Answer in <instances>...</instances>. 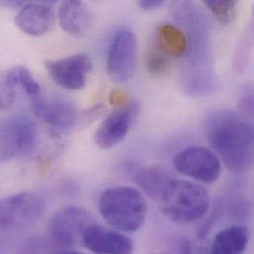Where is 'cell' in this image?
<instances>
[{
  "label": "cell",
  "mask_w": 254,
  "mask_h": 254,
  "mask_svg": "<svg viewBox=\"0 0 254 254\" xmlns=\"http://www.w3.org/2000/svg\"><path fill=\"white\" fill-rule=\"evenodd\" d=\"M85 254L81 252H76V251H65V252H63L61 254Z\"/></svg>",
  "instance_id": "27"
},
{
  "label": "cell",
  "mask_w": 254,
  "mask_h": 254,
  "mask_svg": "<svg viewBox=\"0 0 254 254\" xmlns=\"http://www.w3.org/2000/svg\"><path fill=\"white\" fill-rule=\"evenodd\" d=\"M138 112V103L130 101L109 114L95 132V144L101 149H109L120 143L126 137Z\"/></svg>",
  "instance_id": "10"
},
{
  "label": "cell",
  "mask_w": 254,
  "mask_h": 254,
  "mask_svg": "<svg viewBox=\"0 0 254 254\" xmlns=\"http://www.w3.org/2000/svg\"><path fill=\"white\" fill-rule=\"evenodd\" d=\"M205 6L223 25L232 24L238 15V2L234 0H208Z\"/></svg>",
  "instance_id": "19"
},
{
  "label": "cell",
  "mask_w": 254,
  "mask_h": 254,
  "mask_svg": "<svg viewBox=\"0 0 254 254\" xmlns=\"http://www.w3.org/2000/svg\"><path fill=\"white\" fill-rule=\"evenodd\" d=\"M16 84L14 81L5 74L1 81L0 90V107L2 110H6L12 106L16 96Z\"/></svg>",
  "instance_id": "21"
},
{
  "label": "cell",
  "mask_w": 254,
  "mask_h": 254,
  "mask_svg": "<svg viewBox=\"0 0 254 254\" xmlns=\"http://www.w3.org/2000/svg\"><path fill=\"white\" fill-rule=\"evenodd\" d=\"M107 108L103 104H97L92 106L89 109L81 110L80 111V121H79V127H86L92 123H94L97 119L101 118Z\"/></svg>",
  "instance_id": "22"
},
{
  "label": "cell",
  "mask_w": 254,
  "mask_h": 254,
  "mask_svg": "<svg viewBox=\"0 0 254 254\" xmlns=\"http://www.w3.org/2000/svg\"><path fill=\"white\" fill-rule=\"evenodd\" d=\"M83 246L94 254H132V242L120 232L92 224L84 233Z\"/></svg>",
  "instance_id": "11"
},
{
  "label": "cell",
  "mask_w": 254,
  "mask_h": 254,
  "mask_svg": "<svg viewBox=\"0 0 254 254\" xmlns=\"http://www.w3.org/2000/svg\"><path fill=\"white\" fill-rule=\"evenodd\" d=\"M168 57L159 51L157 47L151 49L145 59V65L149 73L153 75H160L167 70Z\"/></svg>",
  "instance_id": "20"
},
{
  "label": "cell",
  "mask_w": 254,
  "mask_h": 254,
  "mask_svg": "<svg viewBox=\"0 0 254 254\" xmlns=\"http://www.w3.org/2000/svg\"><path fill=\"white\" fill-rule=\"evenodd\" d=\"M156 47L166 57L181 58L189 51V39L179 27L162 24L157 28Z\"/></svg>",
  "instance_id": "17"
},
{
  "label": "cell",
  "mask_w": 254,
  "mask_h": 254,
  "mask_svg": "<svg viewBox=\"0 0 254 254\" xmlns=\"http://www.w3.org/2000/svg\"><path fill=\"white\" fill-rule=\"evenodd\" d=\"M241 113L245 118H254V93L246 90L240 98L239 102Z\"/></svg>",
  "instance_id": "23"
},
{
  "label": "cell",
  "mask_w": 254,
  "mask_h": 254,
  "mask_svg": "<svg viewBox=\"0 0 254 254\" xmlns=\"http://www.w3.org/2000/svg\"><path fill=\"white\" fill-rule=\"evenodd\" d=\"M6 73L14 81L16 86H20L24 90L31 102L40 98L41 87L27 67L22 65L15 66Z\"/></svg>",
  "instance_id": "18"
},
{
  "label": "cell",
  "mask_w": 254,
  "mask_h": 254,
  "mask_svg": "<svg viewBox=\"0 0 254 254\" xmlns=\"http://www.w3.org/2000/svg\"><path fill=\"white\" fill-rule=\"evenodd\" d=\"M38 132L34 122L14 117L3 122L0 129V158L2 162L31 153L37 143Z\"/></svg>",
  "instance_id": "5"
},
{
  "label": "cell",
  "mask_w": 254,
  "mask_h": 254,
  "mask_svg": "<svg viewBox=\"0 0 254 254\" xmlns=\"http://www.w3.org/2000/svg\"><path fill=\"white\" fill-rule=\"evenodd\" d=\"M249 242L250 232L247 227H229L215 236L210 252L212 254H243Z\"/></svg>",
  "instance_id": "16"
},
{
  "label": "cell",
  "mask_w": 254,
  "mask_h": 254,
  "mask_svg": "<svg viewBox=\"0 0 254 254\" xmlns=\"http://www.w3.org/2000/svg\"><path fill=\"white\" fill-rule=\"evenodd\" d=\"M91 225L92 218L85 209L67 206L52 216L49 222V233L57 244L72 247L82 242L85 231Z\"/></svg>",
  "instance_id": "6"
},
{
  "label": "cell",
  "mask_w": 254,
  "mask_h": 254,
  "mask_svg": "<svg viewBox=\"0 0 254 254\" xmlns=\"http://www.w3.org/2000/svg\"></svg>",
  "instance_id": "28"
},
{
  "label": "cell",
  "mask_w": 254,
  "mask_h": 254,
  "mask_svg": "<svg viewBox=\"0 0 254 254\" xmlns=\"http://www.w3.org/2000/svg\"><path fill=\"white\" fill-rule=\"evenodd\" d=\"M207 140L226 167L237 173L254 164V127L245 118L229 111H217L205 122Z\"/></svg>",
  "instance_id": "1"
},
{
  "label": "cell",
  "mask_w": 254,
  "mask_h": 254,
  "mask_svg": "<svg viewBox=\"0 0 254 254\" xmlns=\"http://www.w3.org/2000/svg\"><path fill=\"white\" fill-rule=\"evenodd\" d=\"M51 3L25 4L15 17V25L25 34L41 37L49 33L55 25L56 15Z\"/></svg>",
  "instance_id": "13"
},
{
  "label": "cell",
  "mask_w": 254,
  "mask_h": 254,
  "mask_svg": "<svg viewBox=\"0 0 254 254\" xmlns=\"http://www.w3.org/2000/svg\"><path fill=\"white\" fill-rule=\"evenodd\" d=\"M128 173L141 191L157 201L175 179L163 167L153 165L132 164L128 166Z\"/></svg>",
  "instance_id": "14"
},
{
  "label": "cell",
  "mask_w": 254,
  "mask_h": 254,
  "mask_svg": "<svg viewBox=\"0 0 254 254\" xmlns=\"http://www.w3.org/2000/svg\"><path fill=\"white\" fill-rule=\"evenodd\" d=\"M163 0H140L137 2V5L142 9V10H155L164 5Z\"/></svg>",
  "instance_id": "24"
},
{
  "label": "cell",
  "mask_w": 254,
  "mask_h": 254,
  "mask_svg": "<svg viewBox=\"0 0 254 254\" xmlns=\"http://www.w3.org/2000/svg\"><path fill=\"white\" fill-rule=\"evenodd\" d=\"M137 43L134 34L127 30H119L113 37L107 57V71L111 79L124 83L134 74L136 67Z\"/></svg>",
  "instance_id": "7"
},
{
  "label": "cell",
  "mask_w": 254,
  "mask_h": 254,
  "mask_svg": "<svg viewBox=\"0 0 254 254\" xmlns=\"http://www.w3.org/2000/svg\"><path fill=\"white\" fill-rule=\"evenodd\" d=\"M59 22L62 29L71 36H82L91 27L93 15L81 1L67 0L61 3Z\"/></svg>",
  "instance_id": "15"
},
{
  "label": "cell",
  "mask_w": 254,
  "mask_h": 254,
  "mask_svg": "<svg viewBox=\"0 0 254 254\" xmlns=\"http://www.w3.org/2000/svg\"><path fill=\"white\" fill-rule=\"evenodd\" d=\"M110 103L113 105H117L119 107L127 104V94H125L122 91H114L110 95L109 99Z\"/></svg>",
  "instance_id": "25"
},
{
  "label": "cell",
  "mask_w": 254,
  "mask_h": 254,
  "mask_svg": "<svg viewBox=\"0 0 254 254\" xmlns=\"http://www.w3.org/2000/svg\"><path fill=\"white\" fill-rule=\"evenodd\" d=\"M177 172L203 183H213L222 174L220 157L204 146H190L176 153L172 160Z\"/></svg>",
  "instance_id": "4"
},
{
  "label": "cell",
  "mask_w": 254,
  "mask_h": 254,
  "mask_svg": "<svg viewBox=\"0 0 254 254\" xmlns=\"http://www.w3.org/2000/svg\"><path fill=\"white\" fill-rule=\"evenodd\" d=\"M49 76L64 89L80 90L85 87L87 76L92 69V61L88 55L76 54L57 61L45 63Z\"/></svg>",
  "instance_id": "9"
},
{
  "label": "cell",
  "mask_w": 254,
  "mask_h": 254,
  "mask_svg": "<svg viewBox=\"0 0 254 254\" xmlns=\"http://www.w3.org/2000/svg\"><path fill=\"white\" fill-rule=\"evenodd\" d=\"M45 211L44 201L35 193L21 192L2 199L0 203V226L2 230L31 224L41 218Z\"/></svg>",
  "instance_id": "8"
},
{
  "label": "cell",
  "mask_w": 254,
  "mask_h": 254,
  "mask_svg": "<svg viewBox=\"0 0 254 254\" xmlns=\"http://www.w3.org/2000/svg\"><path fill=\"white\" fill-rule=\"evenodd\" d=\"M161 214L169 221L187 225L201 220L210 208L208 190L197 183L174 179L158 200Z\"/></svg>",
  "instance_id": "3"
},
{
  "label": "cell",
  "mask_w": 254,
  "mask_h": 254,
  "mask_svg": "<svg viewBox=\"0 0 254 254\" xmlns=\"http://www.w3.org/2000/svg\"><path fill=\"white\" fill-rule=\"evenodd\" d=\"M31 103L35 115L56 132H65L72 127H79L81 110H77L71 104L63 101H47L41 97Z\"/></svg>",
  "instance_id": "12"
},
{
  "label": "cell",
  "mask_w": 254,
  "mask_h": 254,
  "mask_svg": "<svg viewBox=\"0 0 254 254\" xmlns=\"http://www.w3.org/2000/svg\"><path fill=\"white\" fill-rule=\"evenodd\" d=\"M101 217L124 233L138 231L145 222L148 206L143 194L130 186H115L103 191L98 202Z\"/></svg>",
  "instance_id": "2"
},
{
  "label": "cell",
  "mask_w": 254,
  "mask_h": 254,
  "mask_svg": "<svg viewBox=\"0 0 254 254\" xmlns=\"http://www.w3.org/2000/svg\"><path fill=\"white\" fill-rule=\"evenodd\" d=\"M3 5H6L8 7H19L23 5V2H18V1H4L2 2Z\"/></svg>",
  "instance_id": "26"
}]
</instances>
